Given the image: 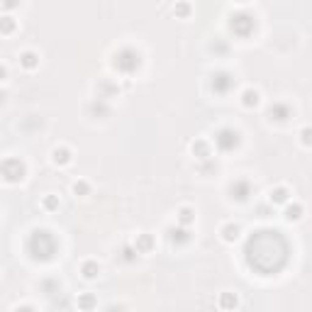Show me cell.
<instances>
[{"instance_id":"obj_1","label":"cell","mask_w":312,"mask_h":312,"mask_svg":"<svg viewBox=\"0 0 312 312\" xmlns=\"http://www.w3.org/2000/svg\"><path fill=\"white\" fill-rule=\"evenodd\" d=\"M56 251H59V241L47 229H34L27 239V254L32 256V261L47 263L56 256Z\"/></svg>"},{"instance_id":"obj_2","label":"cell","mask_w":312,"mask_h":312,"mask_svg":"<svg viewBox=\"0 0 312 312\" xmlns=\"http://www.w3.org/2000/svg\"><path fill=\"white\" fill-rule=\"evenodd\" d=\"M113 68L120 71V74H125V76L137 74L139 68H142V54H139L137 49H132V47L117 49L113 56Z\"/></svg>"},{"instance_id":"obj_3","label":"cell","mask_w":312,"mask_h":312,"mask_svg":"<svg viewBox=\"0 0 312 312\" xmlns=\"http://www.w3.org/2000/svg\"><path fill=\"white\" fill-rule=\"evenodd\" d=\"M27 176V166L22 159H15V156H8V159H3L0 161V178L5 181V183H22Z\"/></svg>"},{"instance_id":"obj_4","label":"cell","mask_w":312,"mask_h":312,"mask_svg":"<svg viewBox=\"0 0 312 312\" xmlns=\"http://www.w3.org/2000/svg\"><path fill=\"white\" fill-rule=\"evenodd\" d=\"M229 29L241 39L249 37V34H254V29H256V17H254L251 13L239 10V13H234L232 17H229Z\"/></svg>"},{"instance_id":"obj_5","label":"cell","mask_w":312,"mask_h":312,"mask_svg":"<svg viewBox=\"0 0 312 312\" xmlns=\"http://www.w3.org/2000/svg\"><path fill=\"white\" fill-rule=\"evenodd\" d=\"M215 144L222 154H232L241 147V134H239L234 127H222L217 134H215Z\"/></svg>"},{"instance_id":"obj_6","label":"cell","mask_w":312,"mask_h":312,"mask_svg":"<svg viewBox=\"0 0 312 312\" xmlns=\"http://www.w3.org/2000/svg\"><path fill=\"white\" fill-rule=\"evenodd\" d=\"M237 86V78L229 74V71H215L213 81H210V88H213L215 95H227L232 88Z\"/></svg>"},{"instance_id":"obj_7","label":"cell","mask_w":312,"mask_h":312,"mask_svg":"<svg viewBox=\"0 0 312 312\" xmlns=\"http://www.w3.org/2000/svg\"><path fill=\"white\" fill-rule=\"evenodd\" d=\"M251 193H254V188H251V183L247 178H237V181L229 183V198L234 202H247L251 198Z\"/></svg>"},{"instance_id":"obj_8","label":"cell","mask_w":312,"mask_h":312,"mask_svg":"<svg viewBox=\"0 0 312 312\" xmlns=\"http://www.w3.org/2000/svg\"><path fill=\"white\" fill-rule=\"evenodd\" d=\"M266 117H268L271 122H286V120L293 117V110H290L288 102H273V105L266 110Z\"/></svg>"},{"instance_id":"obj_9","label":"cell","mask_w":312,"mask_h":312,"mask_svg":"<svg viewBox=\"0 0 312 312\" xmlns=\"http://www.w3.org/2000/svg\"><path fill=\"white\" fill-rule=\"evenodd\" d=\"M190 237H193V234H190V229H188V227H171V229H168V239H171V241H174L176 247H183V244H188V241H190Z\"/></svg>"},{"instance_id":"obj_10","label":"cell","mask_w":312,"mask_h":312,"mask_svg":"<svg viewBox=\"0 0 312 312\" xmlns=\"http://www.w3.org/2000/svg\"><path fill=\"white\" fill-rule=\"evenodd\" d=\"M193 154H195V159H200V161H207L210 156H213V151H210V144L205 142V139H198V142H193Z\"/></svg>"},{"instance_id":"obj_11","label":"cell","mask_w":312,"mask_h":312,"mask_svg":"<svg viewBox=\"0 0 312 312\" xmlns=\"http://www.w3.org/2000/svg\"><path fill=\"white\" fill-rule=\"evenodd\" d=\"M259 102H261V95H259V90H254V88H247V90L241 93V105H244V108L254 110V108H259Z\"/></svg>"},{"instance_id":"obj_12","label":"cell","mask_w":312,"mask_h":312,"mask_svg":"<svg viewBox=\"0 0 312 312\" xmlns=\"http://www.w3.org/2000/svg\"><path fill=\"white\" fill-rule=\"evenodd\" d=\"M154 247H156V241H154V237H151V234H139L137 241H134V249H137V254H149Z\"/></svg>"},{"instance_id":"obj_13","label":"cell","mask_w":312,"mask_h":312,"mask_svg":"<svg viewBox=\"0 0 312 312\" xmlns=\"http://www.w3.org/2000/svg\"><path fill=\"white\" fill-rule=\"evenodd\" d=\"M51 159H54V163L56 166H66V163H71V149H66V147H56L54 149V154H51Z\"/></svg>"},{"instance_id":"obj_14","label":"cell","mask_w":312,"mask_h":312,"mask_svg":"<svg viewBox=\"0 0 312 312\" xmlns=\"http://www.w3.org/2000/svg\"><path fill=\"white\" fill-rule=\"evenodd\" d=\"M288 198H290V190L288 188H275V190H271V195H268L271 205H283V202H288Z\"/></svg>"},{"instance_id":"obj_15","label":"cell","mask_w":312,"mask_h":312,"mask_svg":"<svg viewBox=\"0 0 312 312\" xmlns=\"http://www.w3.org/2000/svg\"><path fill=\"white\" fill-rule=\"evenodd\" d=\"M81 273H83V278H88V281L98 278V273H100V263H98V261H86L83 266H81Z\"/></svg>"},{"instance_id":"obj_16","label":"cell","mask_w":312,"mask_h":312,"mask_svg":"<svg viewBox=\"0 0 312 312\" xmlns=\"http://www.w3.org/2000/svg\"><path fill=\"white\" fill-rule=\"evenodd\" d=\"M193 222H195V210H193V207H181V210H178V225L190 227Z\"/></svg>"},{"instance_id":"obj_17","label":"cell","mask_w":312,"mask_h":312,"mask_svg":"<svg viewBox=\"0 0 312 312\" xmlns=\"http://www.w3.org/2000/svg\"><path fill=\"white\" fill-rule=\"evenodd\" d=\"M239 234H241L239 225H232V222H229V225L222 227V239H225V241H229V244H232V241H237Z\"/></svg>"},{"instance_id":"obj_18","label":"cell","mask_w":312,"mask_h":312,"mask_svg":"<svg viewBox=\"0 0 312 312\" xmlns=\"http://www.w3.org/2000/svg\"><path fill=\"white\" fill-rule=\"evenodd\" d=\"M20 63L25 66L27 71H32V68H37L39 66V56L34 54V51H25V54L20 56Z\"/></svg>"},{"instance_id":"obj_19","label":"cell","mask_w":312,"mask_h":312,"mask_svg":"<svg viewBox=\"0 0 312 312\" xmlns=\"http://www.w3.org/2000/svg\"><path fill=\"white\" fill-rule=\"evenodd\" d=\"M15 27H17L15 17H10V15H3L0 17V34H13Z\"/></svg>"},{"instance_id":"obj_20","label":"cell","mask_w":312,"mask_h":312,"mask_svg":"<svg viewBox=\"0 0 312 312\" xmlns=\"http://www.w3.org/2000/svg\"><path fill=\"white\" fill-rule=\"evenodd\" d=\"M95 305H98V300H95L93 293H86V295L78 298V310H93Z\"/></svg>"},{"instance_id":"obj_21","label":"cell","mask_w":312,"mask_h":312,"mask_svg":"<svg viewBox=\"0 0 312 312\" xmlns=\"http://www.w3.org/2000/svg\"><path fill=\"white\" fill-rule=\"evenodd\" d=\"M302 213H305V210H302V205H298V202H295V205H288L286 207V220L298 222L300 217H302Z\"/></svg>"},{"instance_id":"obj_22","label":"cell","mask_w":312,"mask_h":312,"mask_svg":"<svg viewBox=\"0 0 312 312\" xmlns=\"http://www.w3.org/2000/svg\"><path fill=\"white\" fill-rule=\"evenodd\" d=\"M220 307H222V310L237 307V295H234V293H222V295H220Z\"/></svg>"},{"instance_id":"obj_23","label":"cell","mask_w":312,"mask_h":312,"mask_svg":"<svg viewBox=\"0 0 312 312\" xmlns=\"http://www.w3.org/2000/svg\"><path fill=\"white\" fill-rule=\"evenodd\" d=\"M90 110H93V115H100V117H108L110 115V108L105 105V100L102 98H98L93 105H90Z\"/></svg>"},{"instance_id":"obj_24","label":"cell","mask_w":312,"mask_h":312,"mask_svg":"<svg viewBox=\"0 0 312 312\" xmlns=\"http://www.w3.org/2000/svg\"><path fill=\"white\" fill-rule=\"evenodd\" d=\"M137 249H134V247H129V244H127V247H122V259H125L127 263H132V261H137Z\"/></svg>"},{"instance_id":"obj_25","label":"cell","mask_w":312,"mask_h":312,"mask_svg":"<svg viewBox=\"0 0 312 312\" xmlns=\"http://www.w3.org/2000/svg\"><path fill=\"white\" fill-rule=\"evenodd\" d=\"M42 288H44L49 295H54V293H61V283H59V281H44V283H42Z\"/></svg>"},{"instance_id":"obj_26","label":"cell","mask_w":312,"mask_h":312,"mask_svg":"<svg viewBox=\"0 0 312 312\" xmlns=\"http://www.w3.org/2000/svg\"><path fill=\"white\" fill-rule=\"evenodd\" d=\"M74 193H76V195H88V193H90L88 181H76V183H74Z\"/></svg>"},{"instance_id":"obj_27","label":"cell","mask_w":312,"mask_h":312,"mask_svg":"<svg viewBox=\"0 0 312 312\" xmlns=\"http://www.w3.org/2000/svg\"><path fill=\"white\" fill-rule=\"evenodd\" d=\"M174 13H176V17H183V20H186L188 15H190V5H188V3H178L174 8Z\"/></svg>"},{"instance_id":"obj_28","label":"cell","mask_w":312,"mask_h":312,"mask_svg":"<svg viewBox=\"0 0 312 312\" xmlns=\"http://www.w3.org/2000/svg\"><path fill=\"white\" fill-rule=\"evenodd\" d=\"M44 207L47 210H59V198L56 195H47L44 198Z\"/></svg>"},{"instance_id":"obj_29","label":"cell","mask_w":312,"mask_h":312,"mask_svg":"<svg viewBox=\"0 0 312 312\" xmlns=\"http://www.w3.org/2000/svg\"><path fill=\"white\" fill-rule=\"evenodd\" d=\"M210 49H213V51H217V54H225V51H227V44H225V42H222V39H217V42H215V44H213V47H210Z\"/></svg>"},{"instance_id":"obj_30","label":"cell","mask_w":312,"mask_h":312,"mask_svg":"<svg viewBox=\"0 0 312 312\" xmlns=\"http://www.w3.org/2000/svg\"><path fill=\"white\" fill-rule=\"evenodd\" d=\"M17 5H20V0H3V8H5V10H13Z\"/></svg>"},{"instance_id":"obj_31","label":"cell","mask_w":312,"mask_h":312,"mask_svg":"<svg viewBox=\"0 0 312 312\" xmlns=\"http://www.w3.org/2000/svg\"><path fill=\"white\" fill-rule=\"evenodd\" d=\"M302 144H305V147H310V129H307V127L302 129Z\"/></svg>"},{"instance_id":"obj_32","label":"cell","mask_w":312,"mask_h":312,"mask_svg":"<svg viewBox=\"0 0 312 312\" xmlns=\"http://www.w3.org/2000/svg\"><path fill=\"white\" fill-rule=\"evenodd\" d=\"M5 78H8V68H5V66H3V63H0V83H3V81H5Z\"/></svg>"},{"instance_id":"obj_33","label":"cell","mask_w":312,"mask_h":312,"mask_svg":"<svg viewBox=\"0 0 312 312\" xmlns=\"http://www.w3.org/2000/svg\"><path fill=\"white\" fill-rule=\"evenodd\" d=\"M268 213H271L268 207H259V215H261V217H268Z\"/></svg>"},{"instance_id":"obj_34","label":"cell","mask_w":312,"mask_h":312,"mask_svg":"<svg viewBox=\"0 0 312 312\" xmlns=\"http://www.w3.org/2000/svg\"><path fill=\"white\" fill-rule=\"evenodd\" d=\"M3 100H5V93H3V90H0V105H3Z\"/></svg>"},{"instance_id":"obj_35","label":"cell","mask_w":312,"mask_h":312,"mask_svg":"<svg viewBox=\"0 0 312 312\" xmlns=\"http://www.w3.org/2000/svg\"><path fill=\"white\" fill-rule=\"evenodd\" d=\"M237 3H247V0H237Z\"/></svg>"},{"instance_id":"obj_36","label":"cell","mask_w":312,"mask_h":312,"mask_svg":"<svg viewBox=\"0 0 312 312\" xmlns=\"http://www.w3.org/2000/svg\"><path fill=\"white\" fill-rule=\"evenodd\" d=\"M0 5H3V0H0Z\"/></svg>"}]
</instances>
